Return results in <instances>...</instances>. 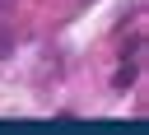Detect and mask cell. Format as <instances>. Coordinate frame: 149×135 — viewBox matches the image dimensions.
Segmentation results:
<instances>
[{"label":"cell","mask_w":149,"mask_h":135,"mask_svg":"<svg viewBox=\"0 0 149 135\" xmlns=\"http://www.w3.org/2000/svg\"><path fill=\"white\" fill-rule=\"evenodd\" d=\"M9 42H14V37H9V33H0V56L9 51Z\"/></svg>","instance_id":"6da1fadb"},{"label":"cell","mask_w":149,"mask_h":135,"mask_svg":"<svg viewBox=\"0 0 149 135\" xmlns=\"http://www.w3.org/2000/svg\"><path fill=\"white\" fill-rule=\"evenodd\" d=\"M0 9H9V0H0Z\"/></svg>","instance_id":"7a4b0ae2"}]
</instances>
